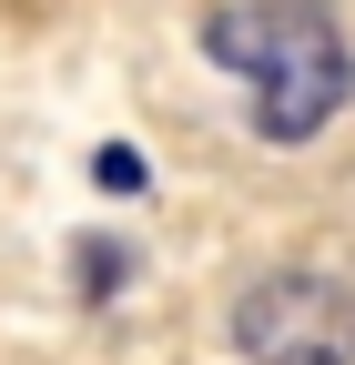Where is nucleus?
Returning <instances> with one entry per match:
<instances>
[{"instance_id":"f257e3e1","label":"nucleus","mask_w":355,"mask_h":365,"mask_svg":"<svg viewBox=\"0 0 355 365\" xmlns=\"http://www.w3.org/2000/svg\"><path fill=\"white\" fill-rule=\"evenodd\" d=\"M203 51L254 81V132H264V143H304V132H325L335 102L355 91L345 21L325 11V0H234V11L203 21Z\"/></svg>"},{"instance_id":"f03ea898","label":"nucleus","mask_w":355,"mask_h":365,"mask_svg":"<svg viewBox=\"0 0 355 365\" xmlns=\"http://www.w3.org/2000/svg\"><path fill=\"white\" fill-rule=\"evenodd\" d=\"M244 365H355V284L345 274H254L234 294Z\"/></svg>"},{"instance_id":"7ed1b4c3","label":"nucleus","mask_w":355,"mask_h":365,"mask_svg":"<svg viewBox=\"0 0 355 365\" xmlns=\"http://www.w3.org/2000/svg\"><path fill=\"white\" fill-rule=\"evenodd\" d=\"M92 173L112 182V193H143V153H122V143H112V153H92Z\"/></svg>"}]
</instances>
